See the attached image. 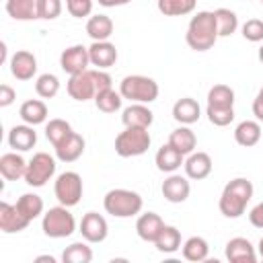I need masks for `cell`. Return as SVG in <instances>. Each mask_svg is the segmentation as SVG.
<instances>
[{"label":"cell","instance_id":"3957f363","mask_svg":"<svg viewBox=\"0 0 263 263\" xmlns=\"http://www.w3.org/2000/svg\"><path fill=\"white\" fill-rule=\"evenodd\" d=\"M103 208L113 218H132V216H138L142 212L144 199L138 191L117 187V189H111L105 193Z\"/></svg>","mask_w":263,"mask_h":263},{"label":"cell","instance_id":"e575fe53","mask_svg":"<svg viewBox=\"0 0 263 263\" xmlns=\"http://www.w3.org/2000/svg\"><path fill=\"white\" fill-rule=\"evenodd\" d=\"M214 16H216V27H218V35L220 37H230L232 33H236L238 16H236L234 10H230V8H216Z\"/></svg>","mask_w":263,"mask_h":263},{"label":"cell","instance_id":"ee69618b","mask_svg":"<svg viewBox=\"0 0 263 263\" xmlns=\"http://www.w3.org/2000/svg\"><path fill=\"white\" fill-rule=\"evenodd\" d=\"M95 82H97V92L101 90H107V88H113V78L107 70H95Z\"/></svg>","mask_w":263,"mask_h":263},{"label":"cell","instance_id":"d4e9b609","mask_svg":"<svg viewBox=\"0 0 263 263\" xmlns=\"http://www.w3.org/2000/svg\"><path fill=\"white\" fill-rule=\"evenodd\" d=\"M6 12L14 21H37L39 18V0H6Z\"/></svg>","mask_w":263,"mask_h":263},{"label":"cell","instance_id":"7dc6e473","mask_svg":"<svg viewBox=\"0 0 263 263\" xmlns=\"http://www.w3.org/2000/svg\"><path fill=\"white\" fill-rule=\"evenodd\" d=\"M253 115H255V119L257 121H263V86L257 90V95H255V99H253Z\"/></svg>","mask_w":263,"mask_h":263},{"label":"cell","instance_id":"681fc988","mask_svg":"<svg viewBox=\"0 0 263 263\" xmlns=\"http://www.w3.org/2000/svg\"><path fill=\"white\" fill-rule=\"evenodd\" d=\"M35 261H37V263H41V261H49V263H55V257H51V255H39V257H35Z\"/></svg>","mask_w":263,"mask_h":263},{"label":"cell","instance_id":"ba28073f","mask_svg":"<svg viewBox=\"0 0 263 263\" xmlns=\"http://www.w3.org/2000/svg\"><path fill=\"white\" fill-rule=\"evenodd\" d=\"M55 158L47 152H35L33 158L27 162L25 171V183L29 187H43L47 181L53 179L55 175Z\"/></svg>","mask_w":263,"mask_h":263},{"label":"cell","instance_id":"277c9868","mask_svg":"<svg viewBox=\"0 0 263 263\" xmlns=\"http://www.w3.org/2000/svg\"><path fill=\"white\" fill-rule=\"evenodd\" d=\"M119 92L123 99H127L129 103H154L158 99V82L150 76L144 74H129L125 78H121L119 82Z\"/></svg>","mask_w":263,"mask_h":263},{"label":"cell","instance_id":"7bdbcfd3","mask_svg":"<svg viewBox=\"0 0 263 263\" xmlns=\"http://www.w3.org/2000/svg\"><path fill=\"white\" fill-rule=\"evenodd\" d=\"M66 10L74 18L90 16V12H92V0H66Z\"/></svg>","mask_w":263,"mask_h":263},{"label":"cell","instance_id":"ffe728a7","mask_svg":"<svg viewBox=\"0 0 263 263\" xmlns=\"http://www.w3.org/2000/svg\"><path fill=\"white\" fill-rule=\"evenodd\" d=\"M84 146H86L84 138H82L80 134L72 132L64 142H60L58 146H53L55 158L62 160V162H76V160L84 154Z\"/></svg>","mask_w":263,"mask_h":263},{"label":"cell","instance_id":"8d00e7d4","mask_svg":"<svg viewBox=\"0 0 263 263\" xmlns=\"http://www.w3.org/2000/svg\"><path fill=\"white\" fill-rule=\"evenodd\" d=\"M72 132H74L72 125H70L66 119H60V117L49 119V121L45 123V138L49 140L51 146H58L60 142H64Z\"/></svg>","mask_w":263,"mask_h":263},{"label":"cell","instance_id":"9a60e30c","mask_svg":"<svg viewBox=\"0 0 263 263\" xmlns=\"http://www.w3.org/2000/svg\"><path fill=\"white\" fill-rule=\"evenodd\" d=\"M8 66H10V74L16 78V80H31L35 74H37V58L27 51V49H18L10 55L8 60Z\"/></svg>","mask_w":263,"mask_h":263},{"label":"cell","instance_id":"db71d44e","mask_svg":"<svg viewBox=\"0 0 263 263\" xmlns=\"http://www.w3.org/2000/svg\"><path fill=\"white\" fill-rule=\"evenodd\" d=\"M261 4H263V0H261Z\"/></svg>","mask_w":263,"mask_h":263},{"label":"cell","instance_id":"74e56055","mask_svg":"<svg viewBox=\"0 0 263 263\" xmlns=\"http://www.w3.org/2000/svg\"><path fill=\"white\" fill-rule=\"evenodd\" d=\"M208 105H212V107H234V90L228 84H214L208 90Z\"/></svg>","mask_w":263,"mask_h":263},{"label":"cell","instance_id":"2e32d148","mask_svg":"<svg viewBox=\"0 0 263 263\" xmlns=\"http://www.w3.org/2000/svg\"><path fill=\"white\" fill-rule=\"evenodd\" d=\"M183 168H185V175L191 179V181H203L210 177L212 168H214V162H212V156L208 152H201V150H193L185 162H183Z\"/></svg>","mask_w":263,"mask_h":263},{"label":"cell","instance_id":"8992f818","mask_svg":"<svg viewBox=\"0 0 263 263\" xmlns=\"http://www.w3.org/2000/svg\"><path fill=\"white\" fill-rule=\"evenodd\" d=\"M152 144L148 127H125L115 138V152L121 158H134L148 152Z\"/></svg>","mask_w":263,"mask_h":263},{"label":"cell","instance_id":"b9f144b4","mask_svg":"<svg viewBox=\"0 0 263 263\" xmlns=\"http://www.w3.org/2000/svg\"><path fill=\"white\" fill-rule=\"evenodd\" d=\"M62 0H39V18L43 21H53L62 14Z\"/></svg>","mask_w":263,"mask_h":263},{"label":"cell","instance_id":"836d02e7","mask_svg":"<svg viewBox=\"0 0 263 263\" xmlns=\"http://www.w3.org/2000/svg\"><path fill=\"white\" fill-rule=\"evenodd\" d=\"M92 101H95V105H97V109H99L101 113H117V111L121 109L123 97H121L119 90L107 88V90L97 92V97H95Z\"/></svg>","mask_w":263,"mask_h":263},{"label":"cell","instance_id":"ac0fdd59","mask_svg":"<svg viewBox=\"0 0 263 263\" xmlns=\"http://www.w3.org/2000/svg\"><path fill=\"white\" fill-rule=\"evenodd\" d=\"M164 228V220L156 212H144L136 220V234L144 242H154Z\"/></svg>","mask_w":263,"mask_h":263},{"label":"cell","instance_id":"52a82bcc","mask_svg":"<svg viewBox=\"0 0 263 263\" xmlns=\"http://www.w3.org/2000/svg\"><path fill=\"white\" fill-rule=\"evenodd\" d=\"M82 191H84V185H82V177L76 173V171H66V173H60L55 177V183H53V195L55 199L66 205V208H74L80 203L82 199Z\"/></svg>","mask_w":263,"mask_h":263},{"label":"cell","instance_id":"e0dca14e","mask_svg":"<svg viewBox=\"0 0 263 263\" xmlns=\"http://www.w3.org/2000/svg\"><path fill=\"white\" fill-rule=\"evenodd\" d=\"M88 55H90V66L99 70H107L115 66L119 53L111 41H92V45L88 47Z\"/></svg>","mask_w":263,"mask_h":263},{"label":"cell","instance_id":"6da1fadb","mask_svg":"<svg viewBox=\"0 0 263 263\" xmlns=\"http://www.w3.org/2000/svg\"><path fill=\"white\" fill-rule=\"evenodd\" d=\"M218 27L214 10H199L191 16L185 33V41L193 51H208L218 41Z\"/></svg>","mask_w":263,"mask_h":263},{"label":"cell","instance_id":"4fadbf2b","mask_svg":"<svg viewBox=\"0 0 263 263\" xmlns=\"http://www.w3.org/2000/svg\"><path fill=\"white\" fill-rule=\"evenodd\" d=\"M31 224L29 218H25L16 203H8V201H0V230L4 234H16L23 232L27 226Z\"/></svg>","mask_w":263,"mask_h":263},{"label":"cell","instance_id":"f5cc1de1","mask_svg":"<svg viewBox=\"0 0 263 263\" xmlns=\"http://www.w3.org/2000/svg\"><path fill=\"white\" fill-rule=\"evenodd\" d=\"M257 58H259V62L263 64V41H261V47H259V51H257Z\"/></svg>","mask_w":263,"mask_h":263},{"label":"cell","instance_id":"5bb4252c","mask_svg":"<svg viewBox=\"0 0 263 263\" xmlns=\"http://www.w3.org/2000/svg\"><path fill=\"white\" fill-rule=\"evenodd\" d=\"M224 255L230 263H255L257 261V249L253 247V242L245 236H234L226 242Z\"/></svg>","mask_w":263,"mask_h":263},{"label":"cell","instance_id":"5b68a950","mask_svg":"<svg viewBox=\"0 0 263 263\" xmlns=\"http://www.w3.org/2000/svg\"><path fill=\"white\" fill-rule=\"evenodd\" d=\"M41 230L49 238H68L76 232V218L66 205H55L43 212L41 218Z\"/></svg>","mask_w":263,"mask_h":263},{"label":"cell","instance_id":"7c38bea8","mask_svg":"<svg viewBox=\"0 0 263 263\" xmlns=\"http://www.w3.org/2000/svg\"><path fill=\"white\" fill-rule=\"evenodd\" d=\"M160 193L166 201L171 203H183L189 199V193H191V183H189V177L185 175H177V173H171L162 185H160Z\"/></svg>","mask_w":263,"mask_h":263},{"label":"cell","instance_id":"484cf974","mask_svg":"<svg viewBox=\"0 0 263 263\" xmlns=\"http://www.w3.org/2000/svg\"><path fill=\"white\" fill-rule=\"evenodd\" d=\"M234 140L242 148H251L259 144L261 140V121L257 119H245L234 127Z\"/></svg>","mask_w":263,"mask_h":263},{"label":"cell","instance_id":"ab89813d","mask_svg":"<svg viewBox=\"0 0 263 263\" xmlns=\"http://www.w3.org/2000/svg\"><path fill=\"white\" fill-rule=\"evenodd\" d=\"M205 115H208L212 125L226 127V125H230L234 121V107H212V105H208L205 107Z\"/></svg>","mask_w":263,"mask_h":263},{"label":"cell","instance_id":"bcb514c9","mask_svg":"<svg viewBox=\"0 0 263 263\" xmlns=\"http://www.w3.org/2000/svg\"><path fill=\"white\" fill-rule=\"evenodd\" d=\"M14 99H16L14 88L8 86V84H0V107H8V105H12Z\"/></svg>","mask_w":263,"mask_h":263},{"label":"cell","instance_id":"f6af8a7d","mask_svg":"<svg viewBox=\"0 0 263 263\" xmlns=\"http://www.w3.org/2000/svg\"><path fill=\"white\" fill-rule=\"evenodd\" d=\"M249 222L255 228H261L263 230V201H259L257 205H253V210L249 212Z\"/></svg>","mask_w":263,"mask_h":263},{"label":"cell","instance_id":"d6a6232c","mask_svg":"<svg viewBox=\"0 0 263 263\" xmlns=\"http://www.w3.org/2000/svg\"><path fill=\"white\" fill-rule=\"evenodd\" d=\"M16 208H18V212H21L25 218H29V220L33 222L35 218H39V216L43 214L45 203H43L41 195H37V193H23V195L16 199Z\"/></svg>","mask_w":263,"mask_h":263},{"label":"cell","instance_id":"30bf717a","mask_svg":"<svg viewBox=\"0 0 263 263\" xmlns=\"http://www.w3.org/2000/svg\"><path fill=\"white\" fill-rule=\"evenodd\" d=\"M78 232L82 234V238L90 245L103 242L109 234V224L105 220V216H101L99 212H86L78 224Z\"/></svg>","mask_w":263,"mask_h":263},{"label":"cell","instance_id":"d590c367","mask_svg":"<svg viewBox=\"0 0 263 263\" xmlns=\"http://www.w3.org/2000/svg\"><path fill=\"white\" fill-rule=\"evenodd\" d=\"M62 261L64 263H90L92 261V249L88 247V242L80 240V242H72L64 249L62 253Z\"/></svg>","mask_w":263,"mask_h":263},{"label":"cell","instance_id":"44dd1931","mask_svg":"<svg viewBox=\"0 0 263 263\" xmlns=\"http://www.w3.org/2000/svg\"><path fill=\"white\" fill-rule=\"evenodd\" d=\"M35 125L23 123V125H14L8 132V146L16 152H29L35 144H37V132L33 129Z\"/></svg>","mask_w":263,"mask_h":263},{"label":"cell","instance_id":"7402d4cb","mask_svg":"<svg viewBox=\"0 0 263 263\" xmlns=\"http://www.w3.org/2000/svg\"><path fill=\"white\" fill-rule=\"evenodd\" d=\"M201 117V107L195 99L183 97L173 105V119L181 125H193Z\"/></svg>","mask_w":263,"mask_h":263},{"label":"cell","instance_id":"4dcf8cb0","mask_svg":"<svg viewBox=\"0 0 263 263\" xmlns=\"http://www.w3.org/2000/svg\"><path fill=\"white\" fill-rule=\"evenodd\" d=\"M154 247H156V251L166 253V255L177 253V251L181 249V232H179V228L164 224L162 232H160L158 238L154 240Z\"/></svg>","mask_w":263,"mask_h":263},{"label":"cell","instance_id":"7a4b0ae2","mask_svg":"<svg viewBox=\"0 0 263 263\" xmlns=\"http://www.w3.org/2000/svg\"><path fill=\"white\" fill-rule=\"evenodd\" d=\"M253 193H255V187L249 179L245 177H236L232 181H228L222 189V195H220V201H218V208H220V214L226 216V218H240L247 210V203L253 199Z\"/></svg>","mask_w":263,"mask_h":263},{"label":"cell","instance_id":"f546056e","mask_svg":"<svg viewBox=\"0 0 263 263\" xmlns=\"http://www.w3.org/2000/svg\"><path fill=\"white\" fill-rule=\"evenodd\" d=\"M181 253H183V259L193 261V263H199V261H205L208 259L210 245H208V240L203 236H189L181 245Z\"/></svg>","mask_w":263,"mask_h":263},{"label":"cell","instance_id":"83f0119b","mask_svg":"<svg viewBox=\"0 0 263 263\" xmlns=\"http://www.w3.org/2000/svg\"><path fill=\"white\" fill-rule=\"evenodd\" d=\"M168 144L173 148H177L183 156H189L195 150V146H197V136H195V132L189 125H179L177 129L171 132Z\"/></svg>","mask_w":263,"mask_h":263},{"label":"cell","instance_id":"603a6c76","mask_svg":"<svg viewBox=\"0 0 263 263\" xmlns=\"http://www.w3.org/2000/svg\"><path fill=\"white\" fill-rule=\"evenodd\" d=\"M183 162H185V156H183L177 148H173L168 142L162 144V146L156 150L154 164H156V168H158L160 173H168V175H171V173H177Z\"/></svg>","mask_w":263,"mask_h":263},{"label":"cell","instance_id":"f35d334b","mask_svg":"<svg viewBox=\"0 0 263 263\" xmlns=\"http://www.w3.org/2000/svg\"><path fill=\"white\" fill-rule=\"evenodd\" d=\"M35 92L41 99H53L60 92V78L55 74H51V72L39 74L37 80H35Z\"/></svg>","mask_w":263,"mask_h":263},{"label":"cell","instance_id":"f1b7e54d","mask_svg":"<svg viewBox=\"0 0 263 263\" xmlns=\"http://www.w3.org/2000/svg\"><path fill=\"white\" fill-rule=\"evenodd\" d=\"M47 113H49V111H47V105H45L41 99H29V101H25V103L21 105V109H18L21 119H23L25 123H29V125L45 123Z\"/></svg>","mask_w":263,"mask_h":263},{"label":"cell","instance_id":"816d5d0a","mask_svg":"<svg viewBox=\"0 0 263 263\" xmlns=\"http://www.w3.org/2000/svg\"><path fill=\"white\" fill-rule=\"evenodd\" d=\"M257 255L261 257V261H263V236L259 238V245H257Z\"/></svg>","mask_w":263,"mask_h":263},{"label":"cell","instance_id":"d6986e66","mask_svg":"<svg viewBox=\"0 0 263 263\" xmlns=\"http://www.w3.org/2000/svg\"><path fill=\"white\" fill-rule=\"evenodd\" d=\"M121 121L125 127H150L154 121V113L144 103H132L121 111Z\"/></svg>","mask_w":263,"mask_h":263},{"label":"cell","instance_id":"9c48e42d","mask_svg":"<svg viewBox=\"0 0 263 263\" xmlns=\"http://www.w3.org/2000/svg\"><path fill=\"white\" fill-rule=\"evenodd\" d=\"M66 90L74 101H90L97 97V82H95V70H84L80 74L70 76V80L66 82Z\"/></svg>","mask_w":263,"mask_h":263},{"label":"cell","instance_id":"c3c4849f","mask_svg":"<svg viewBox=\"0 0 263 263\" xmlns=\"http://www.w3.org/2000/svg\"><path fill=\"white\" fill-rule=\"evenodd\" d=\"M101 6H105V8H115V6H125V4H129L132 0H97Z\"/></svg>","mask_w":263,"mask_h":263},{"label":"cell","instance_id":"1f68e13d","mask_svg":"<svg viewBox=\"0 0 263 263\" xmlns=\"http://www.w3.org/2000/svg\"><path fill=\"white\" fill-rule=\"evenodd\" d=\"M197 0H156L158 12L164 16H187L195 10Z\"/></svg>","mask_w":263,"mask_h":263},{"label":"cell","instance_id":"f907efd6","mask_svg":"<svg viewBox=\"0 0 263 263\" xmlns=\"http://www.w3.org/2000/svg\"><path fill=\"white\" fill-rule=\"evenodd\" d=\"M6 53H8V51H6V43L2 41V43H0V62H6Z\"/></svg>","mask_w":263,"mask_h":263},{"label":"cell","instance_id":"8fae6325","mask_svg":"<svg viewBox=\"0 0 263 263\" xmlns=\"http://www.w3.org/2000/svg\"><path fill=\"white\" fill-rule=\"evenodd\" d=\"M90 66V55H88V47L76 43V45H70L66 47L62 53H60V68L74 76V74H80L84 70H88Z\"/></svg>","mask_w":263,"mask_h":263},{"label":"cell","instance_id":"cb8c5ba5","mask_svg":"<svg viewBox=\"0 0 263 263\" xmlns=\"http://www.w3.org/2000/svg\"><path fill=\"white\" fill-rule=\"evenodd\" d=\"M27 171V160L21 156V152H6L0 156V175L6 181H18L25 179Z\"/></svg>","mask_w":263,"mask_h":263},{"label":"cell","instance_id":"60d3db41","mask_svg":"<svg viewBox=\"0 0 263 263\" xmlns=\"http://www.w3.org/2000/svg\"><path fill=\"white\" fill-rule=\"evenodd\" d=\"M240 31H242V37L251 43L263 41V21L261 18H249L247 23H242Z\"/></svg>","mask_w":263,"mask_h":263},{"label":"cell","instance_id":"4316f807","mask_svg":"<svg viewBox=\"0 0 263 263\" xmlns=\"http://www.w3.org/2000/svg\"><path fill=\"white\" fill-rule=\"evenodd\" d=\"M113 21L107 14H92L86 21V35L92 41H109V37L113 35Z\"/></svg>","mask_w":263,"mask_h":263}]
</instances>
